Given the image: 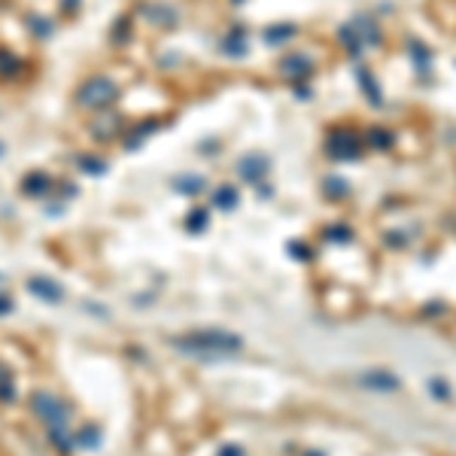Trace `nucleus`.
<instances>
[{"label":"nucleus","instance_id":"11","mask_svg":"<svg viewBox=\"0 0 456 456\" xmlns=\"http://www.w3.org/2000/svg\"><path fill=\"white\" fill-rule=\"evenodd\" d=\"M350 28L359 34L362 43H378V25H374L368 16H356V18H353V25H350Z\"/></svg>","mask_w":456,"mask_h":456},{"label":"nucleus","instance_id":"7","mask_svg":"<svg viewBox=\"0 0 456 456\" xmlns=\"http://www.w3.org/2000/svg\"><path fill=\"white\" fill-rule=\"evenodd\" d=\"M52 189H55L52 177L43 174V170H30V174H25V180H22V195H28V198H43Z\"/></svg>","mask_w":456,"mask_h":456},{"label":"nucleus","instance_id":"21","mask_svg":"<svg viewBox=\"0 0 456 456\" xmlns=\"http://www.w3.org/2000/svg\"><path fill=\"white\" fill-rule=\"evenodd\" d=\"M186 226H189L192 231H201V228L207 226V213H204V210H192L189 216H186Z\"/></svg>","mask_w":456,"mask_h":456},{"label":"nucleus","instance_id":"14","mask_svg":"<svg viewBox=\"0 0 456 456\" xmlns=\"http://www.w3.org/2000/svg\"><path fill=\"white\" fill-rule=\"evenodd\" d=\"M174 189L177 192H182V195H198L201 189H204V177H177L174 180Z\"/></svg>","mask_w":456,"mask_h":456},{"label":"nucleus","instance_id":"23","mask_svg":"<svg viewBox=\"0 0 456 456\" xmlns=\"http://www.w3.org/2000/svg\"><path fill=\"white\" fill-rule=\"evenodd\" d=\"M9 310H13V298H9V296H0V317H6Z\"/></svg>","mask_w":456,"mask_h":456},{"label":"nucleus","instance_id":"20","mask_svg":"<svg viewBox=\"0 0 456 456\" xmlns=\"http://www.w3.org/2000/svg\"><path fill=\"white\" fill-rule=\"evenodd\" d=\"M28 25L34 28V34H37V37H49V34H52V22H49V18H40V16H28Z\"/></svg>","mask_w":456,"mask_h":456},{"label":"nucleus","instance_id":"18","mask_svg":"<svg viewBox=\"0 0 456 456\" xmlns=\"http://www.w3.org/2000/svg\"><path fill=\"white\" fill-rule=\"evenodd\" d=\"M18 70V58L13 52H6V49H0V76H13Z\"/></svg>","mask_w":456,"mask_h":456},{"label":"nucleus","instance_id":"8","mask_svg":"<svg viewBox=\"0 0 456 456\" xmlns=\"http://www.w3.org/2000/svg\"><path fill=\"white\" fill-rule=\"evenodd\" d=\"M144 16L149 18V22L152 25H165V28H170V25H174L177 22V13H174V9H170V6H161V4H152V6H146L144 9Z\"/></svg>","mask_w":456,"mask_h":456},{"label":"nucleus","instance_id":"22","mask_svg":"<svg viewBox=\"0 0 456 456\" xmlns=\"http://www.w3.org/2000/svg\"><path fill=\"white\" fill-rule=\"evenodd\" d=\"M371 144H374V146H390L392 137H390V134H371Z\"/></svg>","mask_w":456,"mask_h":456},{"label":"nucleus","instance_id":"1","mask_svg":"<svg viewBox=\"0 0 456 456\" xmlns=\"http://www.w3.org/2000/svg\"><path fill=\"white\" fill-rule=\"evenodd\" d=\"M30 411H34L37 417L46 423V432H49V438H52V444H55L58 453H64V456L74 453L76 441L67 435L70 404H64L52 392H34V395H30Z\"/></svg>","mask_w":456,"mask_h":456},{"label":"nucleus","instance_id":"2","mask_svg":"<svg viewBox=\"0 0 456 456\" xmlns=\"http://www.w3.org/2000/svg\"><path fill=\"white\" fill-rule=\"evenodd\" d=\"M170 344L180 353H189V356H231V353L240 350V338L231 332L222 329H198V332H186L170 338Z\"/></svg>","mask_w":456,"mask_h":456},{"label":"nucleus","instance_id":"17","mask_svg":"<svg viewBox=\"0 0 456 456\" xmlns=\"http://www.w3.org/2000/svg\"><path fill=\"white\" fill-rule=\"evenodd\" d=\"M76 165L86 170V174H95V177H100V174H107V161H100V158H95V156H79L76 158Z\"/></svg>","mask_w":456,"mask_h":456},{"label":"nucleus","instance_id":"24","mask_svg":"<svg viewBox=\"0 0 456 456\" xmlns=\"http://www.w3.org/2000/svg\"><path fill=\"white\" fill-rule=\"evenodd\" d=\"M222 456H240V450H231V448H226V450H222Z\"/></svg>","mask_w":456,"mask_h":456},{"label":"nucleus","instance_id":"3","mask_svg":"<svg viewBox=\"0 0 456 456\" xmlns=\"http://www.w3.org/2000/svg\"><path fill=\"white\" fill-rule=\"evenodd\" d=\"M119 98V88L113 79H107V76H91L86 79L83 86L76 88V107H83V110H107L113 100Z\"/></svg>","mask_w":456,"mask_h":456},{"label":"nucleus","instance_id":"9","mask_svg":"<svg viewBox=\"0 0 456 456\" xmlns=\"http://www.w3.org/2000/svg\"><path fill=\"white\" fill-rule=\"evenodd\" d=\"M213 204H216L219 210H235L240 204V195L235 186H219L213 189Z\"/></svg>","mask_w":456,"mask_h":456},{"label":"nucleus","instance_id":"19","mask_svg":"<svg viewBox=\"0 0 456 456\" xmlns=\"http://www.w3.org/2000/svg\"><path fill=\"white\" fill-rule=\"evenodd\" d=\"M292 30H296L292 25H277V28H268L265 40H268L271 46H274V43H283V40H289V37H292Z\"/></svg>","mask_w":456,"mask_h":456},{"label":"nucleus","instance_id":"25","mask_svg":"<svg viewBox=\"0 0 456 456\" xmlns=\"http://www.w3.org/2000/svg\"><path fill=\"white\" fill-rule=\"evenodd\" d=\"M0 152H4V146H0Z\"/></svg>","mask_w":456,"mask_h":456},{"label":"nucleus","instance_id":"13","mask_svg":"<svg viewBox=\"0 0 456 456\" xmlns=\"http://www.w3.org/2000/svg\"><path fill=\"white\" fill-rule=\"evenodd\" d=\"M222 49L235 58L247 55V37H243V30H231V34L226 37V43H222Z\"/></svg>","mask_w":456,"mask_h":456},{"label":"nucleus","instance_id":"6","mask_svg":"<svg viewBox=\"0 0 456 456\" xmlns=\"http://www.w3.org/2000/svg\"><path fill=\"white\" fill-rule=\"evenodd\" d=\"M235 170H238V177H240V180H247V182H259L262 177L268 174V158H262V156H256V152H250V156H243V158L238 161Z\"/></svg>","mask_w":456,"mask_h":456},{"label":"nucleus","instance_id":"16","mask_svg":"<svg viewBox=\"0 0 456 456\" xmlns=\"http://www.w3.org/2000/svg\"><path fill=\"white\" fill-rule=\"evenodd\" d=\"M116 128H119V116L110 113V116H104L100 122H95V137H98V140H110Z\"/></svg>","mask_w":456,"mask_h":456},{"label":"nucleus","instance_id":"4","mask_svg":"<svg viewBox=\"0 0 456 456\" xmlns=\"http://www.w3.org/2000/svg\"><path fill=\"white\" fill-rule=\"evenodd\" d=\"M329 152L332 158H344V161H353L359 158V134H353V131H334V134L329 137Z\"/></svg>","mask_w":456,"mask_h":456},{"label":"nucleus","instance_id":"15","mask_svg":"<svg viewBox=\"0 0 456 456\" xmlns=\"http://www.w3.org/2000/svg\"><path fill=\"white\" fill-rule=\"evenodd\" d=\"M308 70H310V61L304 55H292L283 61V74H289V76H304Z\"/></svg>","mask_w":456,"mask_h":456},{"label":"nucleus","instance_id":"5","mask_svg":"<svg viewBox=\"0 0 456 456\" xmlns=\"http://www.w3.org/2000/svg\"><path fill=\"white\" fill-rule=\"evenodd\" d=\"M28 292L46 304H61L64 301V286L52 277H30L28 280Z\"/></svg>","mask_w":456,"mask_h":456},{"label":"nucleus","instance_id":"12","mask_svg":"<svg viewBox=\"0 0 456 456\" xmlns=\"http://www.w3.org/2000/svg\"><path fill=\"white\" fill-rule=\"evenodd\" d=\"M13 399H16V378H13V371L0 362V402L9 404Z\"/></svg>","mask_w":456,"mask_h":456},{"label":"nucleus","instance_id":"10","mask_svg":"<svg viewBox=\"0 0 456 456\" xmlns=\"http://www.w3.org/2000/svg\"><path fill=\"white\" fill-rule=\"evenodd\" d=\"M100 426H83L76 435H74V441H76V448H86V450H95L98 444H100Z\"/></svg>","mask_w":456,"mask_h":456}]
</instances>
